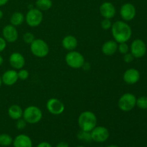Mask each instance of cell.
Listing matches in <instances>:
<instances>
[{
	"mask_svg": "<svg viewBox=\"0 0 147 147\" xmlns=\"http://www.w3.org/2000/svg\"><path fill=\"white\" fill-rule=\"evenodd\" d=\"M111 30L113 39L118 43L127 42L131 38V27L125 21L118 20L113 22Z\"/></svg>",
	"mask_w": 147,
	"mask_h": 147,
	"instance_id": "cell-1",
	"label": "cell"
},
{
	"mask_svg": "<svg viewBox=\"0 0 147 147\" xmlns=\"http://www.w3.org/2000/svg\"><path fill=\"white\" fill-rule=\"evenodd\" d=\"M97 117L93 112L85 111L82 112L78 119V123L82 131L90 132L97 126Z\"/></svg>",
	"mask_w": 147,
	"mask_h": 147,
	"instance_id": "cell-2",
	"label": "cell"
},
{
	"mask_svg": "<svg viewBox=\"0 0 147 147\" xmlns=\"http://www.w3.org/2000/svg\"><path fill=\"white\" fill-rule=\"evenodd\" d=\"M30 51L32 54L39 58H43L50 53V47L47 43L42 39H34L30 44Z\"/></svg>",
	"mask_w": 147,
	"mask_h": 147,
	"instance_id": "cell-3",
	"label": "cell"
},
{
	"mask_svg": "<svg viewBox=\"0 0 147 147\" xmlns=\"http://www.w3.org/2000/svg\"><path fill=\"white\" fill-rule=\"evenodd\" d=\"M22 118L27 123L35 124L42 119V112L37 106H30L23 111Z\"/></svg>",
	"mask_w": 147,
	"mask_h": 147,
	"instance_id": "cell-4",
	"label": "cell"
},
{
	"mask_svg": "<svg viewBox=\"0 0 147 147\" xmlns=\"http://www.w3.org/2000/svg\"><path fill=\"white\" fill-rule=\"evenodd\" d=\"M65 63L69 67L73 69H80L84 65V56L79 52L73 50L69 51L65 57Z\"/></svg>",
	"mask_w": 147,
	"mask_h": 147,
	"instance_id": "cell-5",
	"label": "cell"
},
{
	"mask_svg": "<svg viewBox=\"0 0 147 147\" xmlns=\"http://www.w3.org/2000/svg\"><path fill=\"white\" fill-rule=\"evenodd\" d=\"M136 106V97L131 93L122 95L118 102V106L122 111L128 112L133 110Z\"/></svg>",
	"mask_w": 147,
	"mask_h": 147,
	"instance_id": "cell-6",
	"label": "cell"
},
{
	"mask_svg": "<svg viewBox=\"0 0 147 147\" xmlns=\"http://www.w3.org/2000/svg\"><path fill=\"white\" fill-rule=\"evenodd\" d=\"M43 20V14L37 8H32L29 10L25 15V22L30 27H38Z\"/></svg>",
	"mask_w": 147,
	"mask_h": 147,
	"instance_id": "cell-7",
	"label": "cell"
},
{
	"mask_svg": "<svg viewBox=\"0 0 147 147\" xmlns=\"http://www.w3.org/2000/svg\"><path fill=\"white\" fill-rule=\"evenodd\" d=\"M90 133L91 140L97 143H103L106 142L110 136L109 129L102 126H96Z\"/></svg>",
	"mask_w": 147,
	"mask_h": 147,
	"instance_id": "cell-8",
	"label": "cell"
},
{
	"mask_svg": "<svg viewBox=\"0 0 147 147\" xmlns=\"http://www.w3.org/2000/svg\"><path fill=\"white\" fill-rule=\"evenodd\" d=\"M130 51L134 58H142L146 53V45L141 39H136L131 44Z\"/></svg>",
	"mask_w": 147,
	"mask_h": 147,
	"instance_id": "cell-9",
	"label": "cell"
},
{
	"mask_svg": "<svg viewBox=\"0 0 147 147\" xmlns=\"http://www.w3.org/2000/svg\"><path fill=\"white\" fill-rule=\"evenodd\" d=\"M47 111L52 115L58 116L62 114L65 111V105L63 102L56 98H52L47 101L46 104Z\"/></svg>",
	"mask_w": 147,
	"mask_h": 147,
	"instance_id": "cell-10",
	"label": "cell"
},
{
	"mask_svg": "<svg viewBox=\"0 0 147 147\" xmlns=\"http://www.w3.org/2000/svg\"><path fill=\"white\" fill-rule=\"evenodd\" d=\"M136 14V10L134 6L131 3H126L121 7L120 15L123 21L129 22L134 20Z\"/></svg>",
	"mask_w": 147,
	"mask_h": 147,
	"instance_id": "cell-11",
	"label": "cell"
},
{
	"mask_svg": "<svg viewBox=\"0 0 147 147\" xmlns=\"http://www.w3.org/2000/svg\"><path fill=\"white\" fill-rule=\"evenodd\" d=\"M2 36L3 38L7 41V42L12 43L17 40L19 37V33L16 27L10 24H7L3 28Z\"/></svg>",
	"mask_w": 147,
	"mask_h": 147,
	"instance_id": "cell-12",
	"label": "cell"
},
{
	"mask_svg": "<svg viewBox=\"0 0 147 147\" xmlns=\"http://www.w3.org/2000/svg\"><path fill=\"white\" fill-rule=\"evenodd\" d=\"M99 11L102 17L104 19H111L113 18L116 14V9L115 6L109 1L103 2L99 8Z\"/></svg>",
	"mask_w": 147,
	"mask_h": 147,
	"instance_id": "cell-13",
	"label": "cell"
},
{
	"mask_svg": "<svg viewBox=\"0 0 147 147\" xmlns=\"http://www.w3.org/2000/svg\"><path fill=\"white\" fill-rule=\"evenodd\" d=\"M9 64L14 70H20L25 65V58L20 53H13L9 59Z\"/></svg>",
	"mask_w": 147,
	"mask_h": 147,
	"instance_id": "cell-14",
	"label": "cell"
},
{
	"mask_svg": "<svg viewBox=\"0 0 147 147\" xmlns=\"http://www.w3.org/2000/svg\"><path fill=\"white\" fill-rule=\"evenodd\" d=\"M123 79L127 84L134 85L137 83L140 79V73L135 68L128 69L123 73Z\"/></svg>",
	"mask_w": 147,
	"mask_h": 147,
	"instance_id": "cell-15",
	"label": "cell"
},
{
	"mask_svg": "<svg viewBox=\"0 0 147 147\" xmlns=\"http://www.w3.org/2000/svg\"><path fill=\"white\" fill-rule=\"evenodd\" d=\"M19 80L18 73L16 70H8L3 73L1 76L2 83L7 86H11L15 84Z\"/></svg>",
	"mask_w": 147,
	"mask_h": 147,
	"instance_id": "cell-16",
	"label": "cell"
},
{
	"mask_svg": "<svg viewBox=\"0 0 147 147\" xmlns=\"http://www.w3.org/2000/svg\"><path fill=\"white\" fill-rule=\"evenodd\" d=\"M12 144L14 147H33L31 138L24 134L17 135L13 139Z\"/></svg>",
	"mask_w": 147,
	"mask_h": 147,
	"instance_id": "cell-17",
	"label": "cell"
},
{
	"mask_svg": "<svg viewBox=\"0 0 147 147\" xmlns=\"http://www.w3.org/2000/svg\"><path fill=\"white\" fill-rule=\"evenodd\" d=\"M118 45L115 40H108L102 45V53L106 56L113 55L118 51Z\"/></svg>",
	"mask_w": 147,
	"mask_h": 147,
	"instance_id": "cell-18",
	"label": "cell"
},
{
	"mask_svg": "<svg viewBox=\"0 0 147 147\" xmlns=\"http://www.w3.org/2000/svg\"><path fill=\"white\" fill-rule=\"evenodd\" d=\"M77 38L73 35H67L64 37V38L62 40V45L63 48L65 49L67 51H73L76 49L78 47Z\"/></svg>",
	"mask_w": 147,
	"mask_h": 147,
	"instance_id": "cell-19",
	"label": "cell"
},
{
	"mask_svg": "<svg viewBox=\"0 0 147 147\" xmlns=\"http://www.w3.org/2000/svg\"><path fill=\"white\" fill-rule=\"evenodd\" d=\"M9 116L13 120H18V119L22 118L23 116V110L21 106L18 105H11L9 106L7 111Z\"/></svg>",
	"mask_w": 147,
	"mask_h": 147,
	"instance_id": "cell-20",
	"label": "cell"
},
{
	"mask_svg": "<svg viewBox=\"0 0 147 147\" xmlns=\"http://www.w3.org/2000/svg\"><path fill=\"white\" fill-rule=\"evenodd\" d=\"M24 20H25V17L24 16V14L19 11L13 13L10 17V23L11 25L14 26V27L21 25L24 22Z\"/></svg>",
	"mask_w": 147,
	"mask_h": 147,
	"instance_id": "cell-21",
	"label": "cell"
},
{
	"mask_svg": "<svg viewBox=\"0 0 147 147\" xmlns=\"http://www.w3.org/2000/svg\"><path fill=\"white\" fill-rule=\"evenodd\" d=\"M36 7L40 11H47L53 6L51 0H37L36 1Z\"/></svg>",
	"mask_w": 147,
	"mask_h": 147,
	"instance_id": "cell-22",
	"label": "cell"
},
{
	"mask_svg": "<svg viewBox=\"0 0 147 147\" xmlns=\"http://www.w3.org/2000/svg\"><path fill=\"white\" fill-rule=\"evenodd\" d=\"M13 139L10 135L7 134H0V145L2 146H9L12 144Z\"/></svg>",
	"mask_w": 147,
	"mask_h": 147,
	"instance_id": "cell-23",
	"label": "cell"
},
{
	"mask_svg": "<svg viewBox=\"0 0 147 147\" xmlns=\"http://www.w3.org/2000/svg\"><path fill=\"white\" fill-rule=\"evenodd\" d=\"M136 106L141 109H147V96H143L136 98Z\"/></svg>",
	"mask_w": 147,
	"mask_h": 147,
	"instance_id": "cell-24",
	"label": "cell"
},
{
	"mask_svg": "<svg viewBox=\"0 0 147 147\" xmlns=\"http://www.w3.org/2000/svg\"><path fill=\"white\" fill-rule=\"evenodd\" d=\"M129 50H130V47H129V45L127 44V42L119 43V45H118V51H119L121 54H126V53H129Z\"/></svg>",
	"mask_w": 147,
	"mask_h": 147,
	"instance_id": "cell-25",
	"label": "cell"
},
{
	"mask_svg": "<svg viewBox=\"0 0 147 147\" xmlns=\"http://www.w3.org/2000/svg\"><path fill=\"white\" fill-rule=\"evenodd\" d=\"M34 35L32 32H25L24 34H23V40H24V42L26 44L30 45L34 40Z\"/></svg>",
	"mask_w": 147,
	"mask_h": 147,
	"instance_id": "cell-26",
	"label": "cell"
},
{
	"mask_svg": "<svg viewBox=\"0 0 147 147\" xmlns=\"http://www.w3.org/2000/svg\"><path fill=\"white\" fill-rule=\"evenodd\" d=\"M78 138L80 140H84L86 142H89V141H91V137H90V132L84 131H82L78 133Z\"/></svg>",
	"mask_w": 147,
	"mask_h": 147,
	"instance_id": "cell-27",
	"label": "cell"
},
{
	"mask_svg": "<svg viewBox=\"0 0 147 147\" xmlns=\"http://www.w3.org/2000/svg\"><path fill=\"white\" fill-rule=\"evenodd\" d=\"M112 24L113 23L111 22V20H109V19H103L101 22H100V26H101L102 29H103V30H111V28Z\"/></svg>",
	"mask_w": 147,
	"mask_h": 147,
	"instance_id": "cell-28",
	"label": "cell"
},
{
	"mask_svg": "<svg viewBox=\"0 0 147 147\" xmlns=\"http://www.w3.org/2000/svg\"><path fill=\"white\" fill-rule=\"evenodd\" d=\"M17 73H18L19 79L22 80H26L29 77V72L26 69H20L19 70V72H17Z\"/></svg>",
	"mask_w": 147,
	"mask_h": 147,
	"instance_id": "cell-29",
	"label": "cell"
},
{
	"mask_svg": "<svg viewBox=\"0 0 147 147\" xmlns=\"http://www.w3.org/2000/svg\"><path fill=\"white\" fill-rule=\"evenodd\" d=\"M27 123L26 122V121L23 118H21V119L17 120V122H16V127L19 130H23L26 127V126H27Z\"/></svg>",
	"mask_w": 147,
	"mask_h": 147,
	"instance_id": "cell-30",
	"label": "cell"
},
{
	"mask_svg": "<svg viewBox=\"0 0 147 147\" xmlns=\"http://www.w3.org/2000/svg\"><path fill=\"white\" fill-rule=\"evenodd\" d=\"M134 59V57L132 55L131 53H126V54L123 55V60L124 62H126V63H131L132 61Z\"/></svg>",
	"mask_w": 147,
	"mask_h": 147,
	"instance_id": "cell-31",
	"label": "cell"
},
{
	"mask_svg": "<svg viewBox=\"0 0 147 147\" xmlns=\"http://www.w3.org/2000/svg\"><path fill=\"white\" fill-rule=\"evenodd\" d=\"M7 47V41L3 37H0V53L4 51Z\"/></svg>",
	"mask_w": 147,
	"mask_h": 147,
	"instance_id": "cell-32",
	"label": "cell"
},
{
	"mask_svg": "<svg viewBox=\"0 0 147 147\" xmlns=\"http://www.w3.org/2000/svg\"><path fill=\"white\" fill-rule=\"evenodd\" d=\"M36 147H53V146H52V145L50 144L49 142H40L39 144H37V146Z\"/></svg>",
	"mask_w": 147,
	"mask_h": 147,
	"instance_id": "cell-33",
	"label": "cell"
},
{
	"mask_svg": "<svg viewBox=\"0 0 147 147\" xmlns=\"http://www.w3.org/2000/svg\"><path fill=\"white\" fill-rule=\"evenodd\" d=\"M56 147H69V144L65 142H61L57 144Z\"/></svg>",
	"mask_w": 147,
	"mask_h": 147,
	"instance_id": "cell-34",
	"label": "cell"
},
{
	"mask_svg": "<svg viewBox=\"0 0 147 147\" xmlns=\"http://www.w3.org/2000/svg\"><path fill=\"white\" fill-rule=\"evenodd\" d=\"M8 1L9 0H0V7H1V6L5 5V4L8 2Z\"/></svg>",
	"mask_w": 147,
	"mask_h": 147,
	"instance_id": "cell-35",
	"label": "cell"
},
{
	"mask_svg": "<svg viewBox=\"0 0 147 147\" xmlns=\"http://www.w3.org/2000/svg\"><path fill=\"white\" fill-rule=\"evenodd\" d=\"M3 63H4V59H3L2 56L0 55V66L3 64Z\"/></svg>",
	"mask_w": 147,
	"mask_h": 147,
	"instance_id": "cell-36",
	"label": "cell"
},
{
	"mask_svg": "<svg viewBox=\"0 0 147 147\" xmlns=\"http://www.w3.org/2000/svg\"><path fill=\"white\" fill-rule=\"evenodd\" d=\"M3 15H4V13H3V11H1V9H0V20H1V19L2 18Z\"/></svg>",
	"mask_w": 147,
	"mask_h": 147,
	"instance_id": "cell-37",
	"label": "cell"
},
{
	"mask_svg": "<svg viewBox=\"0 0 147 147\" xmlns=\"http://www.w3.org/2000/svg\"><path fill=\"white\" fill-rule=\"evenodd\" d=\"M106 147H119L117 145H115V144H111V145H109V146H106Z\"/></svg>",
	"mask_w": 147,
	"mask_h": 147,
	"instance_id": "cell-38",
	"label": "cell"
},
{
	"mask_svg": "<svg viewBox=\"0 0 147 147\" xmlns=\"http://www.w3.org/2000/svg\"><path fill=\"white\" fill-rule=\"evenodd\" d=\"M1 84H2V80H1V77L0 76V87H1Z\"/></svg>",
	"mask_w": 147,
	"mask_h": 147,
	"instance_id": "cell-39",
	"label": "cell"
},
{
	"mask_svg": "<svg viewBox=\"0 0 147 147\" xmlns=\"http://www.w3.org/2000/svg\"><path fill=\"white\" fill-rule=\"evenodd\" d=\"M76 147H85L84 146H76Z\"/></svg>",
	"mask_w": 147,
	"mask_h": 147,
	"instance_id": "cell-40",
	"label": "cell"
}]
</instances>
